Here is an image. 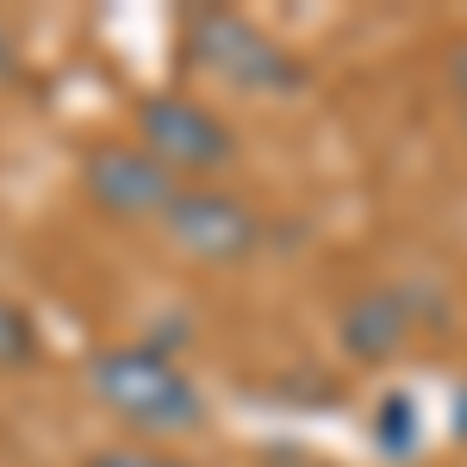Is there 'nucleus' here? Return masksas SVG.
Returning <instances> with one entry per match:
<instances>
[{"instance_id": "nucleus-9", "label": "nucleus", "mask_w": 467, "mask_h": 467, "mask_svg": "<svg viewBox=\"0 0 467 467\" xmlns=\"http://www.w3.org/2000/svg\"><path fill=\"white\" fill-rule=\"evenodd\" d=\"M81 467H193V462L162 455V449H100V455H88Z\"/></svg>"}, {"instance_id": "nucleus-5", "label": "nucleus", "mask_w": 467, "mask_h": 467, "mask_svg": "<svg viewBox=\"0 0 467 467\" xmlns=\"http://www.w3.org/2000/svg\"><path fill=\"white\" fill-rule=\"evenodd\" d=\"M162 231H169V244L181 255H193L206 268H237V262H250L262 250V213L244 193L218 187V181L181 187L169 218H162Z\"/></svg>"}, {"instance_id": "nucleus-4", "label": "nucleus", "mask_w": 467, "mask_h": 467, "mask_svg": "<svg viewBox=\"0 0 467 467\" xmlns=\"http://www.w3.org/2000/svg\"><path fill=\"white\" fill-rule=\"evenodd\" d=\"M181 187L187 181L169 175L138 138H107V144H88V156H81V193H88V206L119 218V224H162Z\"/></svg>"}, {"instance_id": "nucleus-2", "label": "nucleus", "mask_w": 467, "mask_h": 467, "mask_svg": "<svg viewBox=\"0 0 467 467\" xmlns=\"http://www.w3.org/2000/svg\"><path fill=\"white\" fill-rule=\"evenodd\" d=\"M181 63L193 75H213L231 94H299L306 88V63L293 57L281 37H268L255 19L231 13V6H193L181 19Z\"/></svg>"}, {"instance_id": "nucleus-1", "label": "nucleus", "mask_w": 467, "mask_h": 467, "mask_svg": "<svg viewBox=\"0 0 467 467\" xmlns=\"http://www.w3.org/2000/svg\"><path fill=\"white\" fill-rule=\"evenodd\" d=\"M81 374H88V393L100 399L125 431L150 436V442L200 436L206 418H213L206 387L156 343H107V349H94L81 361Z\"/></svg>"}, {"instance_id": "nucleus-11", "label": "nucleus", "mask_w": 467, "mask_h": 467, "mask_svg": "<svg viewBox=\"0 0 467 467\" xmlns=\"http://www.w3.org/2000/svg\"><path fill=\"white\" fill-rule=\"evenodd\" d=\"M19 69V57H13V32H6V19H0V75Z\"/></svg>"}, {"instance_id": "nucleus-7", "label": "nucleus", "mask_w": 467, "mask_h": 467, "mask_svg": "<svg viewBox=\"0 0 467 467\" xmlns=\"http://www.w3.org/2000/svg\"><path fill=\"white\" fill-rule=\"evenodd\" d=\"M368 436H374L380 462H411V455H418V442H424L418 399H411V393H380L374 418H368Z\"/></svg>"}, {"instance_id": "nucleus-8", "label": "nucleus", "mask_w": 467, "mask_h": 467, "mask_svg": "<svg viewBox=\"0 0 467 467\" xmlns=\"http://www.w3.org/2000/svg\"><path fill=\"white\" fill-rule=\"evenodd\" d=\"M37 361H44V330H37V318L13 293H0V374H26Z\"/></svg>"}, {"instance_id": "nucleus-6", "label": "nucleus", "mask_w": 467, "mask_h": 467, "mask_svg": "<svg viewBox=\"0 0 467 467\" xmlns=\"http://www.w3.org/2000/svg\"><path fill=\"white\" fill-rule=\"evenodd\" d=\"M424 318L418 293L399 287V281H380V287H361L343 312H337V349L356 361V368H387L399 361V349L411 343V330Z\"/></svg>"}, {"instance_id": "nucleus-3", "label": "nucleus", "mask_w": 467, "mask_h": 467, "mask_svg": "<svg viewBox=\"0 0 467 467\" xmlns=\"http://www.w3.org/2000/svg\"><path fill=\"white\" fill-rule=\"evenodd\" d=\"M131 138H138L169 175L187 181V187H193V181H218L237 162V150H244L224 112H213L206 100H193V94H181V88H150L144 100L131 107Z\"/></svg>"}, {"instance_id": "nucleus-10", "label": "nucleus", "mask_w": 467, "mask_h": 467, "mask_svg": "<svg viewBox=\"0 0 467 467\" xmlns=\"http://www.w3.org/2000/svg\"><path fill=\"white\" fill-rule=\"evenodd\" d=\"M449 94H455V119H462V131H467V37L449 50Z\"/></svg>"}]
</instances>
